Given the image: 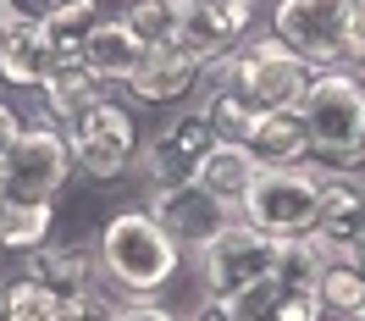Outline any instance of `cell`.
<instances>
[{
	"instance_id": "1",
	"label": "cell",
	"mask_w": 365,
	"mask_h": 321,
	"mask_svg": "<svg viewBox=\"0 0 365 321\" xmlns=\"http://www.w3.org/2000/svg\"><path fill=\"white\" fill-rule=\"evenodd\" d=\"M299 116L310 128V166L338 178L365 166V78L354 67L310 72L299 94Z\"/></svg>"
},
{
	"instance_id": "2",
	"label": "cell",
	"mask_w": 365,
	"mask_h": 321,
	"mask_svg": "<svg viewBox=\"0 0 365 321\" xmlns=\"http://www.w3.org/2000/svg\"><path fill=\"white\" fill-rule=\"evenodd\" d=\"M94 250H100V277H111L116 288L133 299H155L182 266V244L150 210H116L100 228Z\"/></svg>"
},
{
	"instance_id": "3",
	"label": "cell",
	"mask_w": 365,
	"mask_h": 321,
	"mask_svg": "<svg viewBox=\"0 0 365 321\" xmlns=\"http://www.w3.org/2000/svg\"><path fill=\"white\" fill-rule=\"evenodd\" d=\"M205 83H210V89L238 94V100L260 116V111L299 106V94H304V83H310V61L294 56V50L266 28V34H250L238 50H227L222 61H210Z\"/></svg>"
},
{
	"instance_id": "4",
	"label": "cell",
	"mask_w": 365,
	"mask_h": 321,
	"mask_svg": "<svg viewBox=\"0 0 365 321\" xmlns=\"http://www.w3.org/2000/svg\"><path fill=\"white\" fill-rule=\"evenodd\" d=\"M327 178L332 172H321V166H260L250 194H244V205H238V216L250 228L272 233V238H304L310 222H316V210H321Z\"/></svg>"
},
{
	"instance_id": "5",
	"label": "cell",
	"mask_w": 365,
	"mask_h": 321,
	"mask_svg": "<svg viewBox=\"0 0 365 321\" xmlns=\"http://www.w3.org/2000/svg\"><path fill=\"white\" fill-rule=\"evenodd\" d=\"M67 133V150H72V166L94 178V183H116L138 166V122L128 106L116 100H94L89 111H78L72 122H61Z\"/></svg>"
},
{
	"instance_id": "6",
	"label": "cell",
	"mask_w": 365,
	"mask_h": 321,
	"mask_svg": "<svg viewBox=\"0 0 365 321\" xmlns=\"http://www.w3.org/2000/svg\"><path fill=\"white\" fill-rule=\"evenodd\" d=\"M72 178V150L61 122H23V138L11 144V156L0 166V194L6 200H34V205H56V194Z\"/></svg>"
},
{
	"instance_id": "7",
	"label": "cell",
	"mask_w": 365,
	"mask_h": 321,
	"mask_svg": "<svg viewBox=\"0 0 365 321\" xmlns=\"http://www.w3.org/2000/svg\"><path fill=\"white\" fill-rule=\"evenodd\" d=\"M354 11H360V0H277L272 34L294 56H304L310 72H327V67H343Z\"/></svg>"
},
{
	"instance_id": "8",
	"label": "cell",
	"mask_w": 365,
	"mask_h": 321,
	"mask_svg": "<svg viewBox=\"0 0 365 321\" xmlns=\"http://www.w3.org/2000/svg\"><path fill=\"white\" fill-rule=\"evenodd\" d=\"M277 250H282V238L250 228V222L238 216L222 238H210L205 250L194 255V260H200V282H205V294L238 299V294H250V288H260V282L277 272Z\"/></svg>"
},
{
	"instance_id": "9",
	"label": "cell",
	"mask_w": 365,
	"mask_h": 321,
	"mask_svg": "<svg viewBox=\"0 0 365 321\" xmlns=\"http://www.w3.org/2000/svg\"><path fill=\"white\" fill-rule=\"evenodd\" d=\"M210 144H216L210 116L200 111V106H178L155 133L138 144V172H144L155 188H166V183H194V172H200V160L210 156Z\"/></svg>"
},
{
	"instance_id": "10",
	"label": "cell",
	"mask_w": 365,
	"mask_h": 321,
	"mask_svg": "<svg viewBox=\"0 0 365 321\" xmlns=\"http://www.w3.org/2000/svg\"><path fill=\"white\" fill-rule=\"evenodd\" d=\"M150 216H155L160 228L178 238L182 250H205L210 238H222V233L238 222V210L227 205V200H216L210 188L200 183H166V188H150Z\"/></svg>"
},
{
	"instance_id": "11",
	"label": "cell",
	"mask_w": 365,
	"mask_h": 321,
	"mask_svg": "<svg viewBox=\"0 0 365 321\" xmlns=\"http://www.w3.org/2000/svg\"><path fill=\"white\" fill-rule=\"evenodd\" d=\"M255 34V11L227 6V0H178V45L194 50L200 61H222Z\"/></svg>"
},
{
	"instance_id": "12",
	"label": "cell",
	"mask_w": 365,
	"mask_h": 321,
	"mask_svg": "<svg viewBox=\"0 0 365 321\" xmlns=\"http://www.w3.org/2000/svg\"><path fill=\"white\" fill-rule=\"evenodd\" d=\"M128 89H133V100H144V106H172V111H178L182 100H194V94L205 89V61H200L194 50H182V45L144 50V61H138V72L128 78Z\"/></svg>"
},
{
	"instance_id": "13",
	"label": "cell",
	"mask_w": 365,
	"mask_h": 321,
	"mask_svg": "<svg viewBox=\"0 0 365 321\" xmlns=\"http://www.w3.org/2000/svg\"><path fill=\"white\" fill-rule=\"evenodd\" d=\"M304 238H316L327 255H343L349 244H360L365 238V183L332 172L327 194H321V210H316V222H310Z\"/></svg>"
},
{
	"instance_id": "14",
	"label": "cell",
	"mask_w": 365,
	"mask_h": 321,
	"mask_svg": "<svg viewBox=\"0 0 365 321\" xmlns=\"http://www.w3.org/2000/svg\"><path fill=\"white\" fill-rule=\"evenodd\" d=\"M34 282H45L50 294H78L100 282V250L94 244H78V238H50L39 250H28V272Z\"/></svg>"
},
{
	"instance_id": "15",
	"label": "cell",
	"mask_w": 365,
	"mask_h": 321,
	"mask_svg": "<svg viewBox=\"0 0 365 321\" xmlns=\"http://www.w3.org/2000/svg\"><path fill=\"white\" fill-rule=\"evenodd\" d=\"M250 156L260 166H310V128H304V116L299 106H282V111H260L250 122Z\"/></svg>"
},
{
	"instance_id": "16",
	"label": "cell",
	"mask_w": 365,
	"mask_h": 321,
	"mask_svg": "<svg viewBox=\"0 0 365 321\" xmlns=\"http://www.w3.org/2000/svg\"><path fill=\"white\" fill-rule=\"evenodd\" d=\"M138 61H144V45L133 39V28L122 23V17H100V28L78 50V67L94 72L100 83H128L138 72Z\"/></svg>"
},
{
	"instance_id": "17",
	"label": "cell",
	"mask_w": 365,
	"mask_h": 321,
	"mask_svg": "<svg viewBox=\"0 0 365 321\" xmlns=\"http://www.w3.org/2000/svg\"><path fill=\"white\" fill-rule=\"evenodd\" d=\"M255 172H260V160L250 156V144H238V138H216L210 144V156L200 160V172H194V183L210 188L216 200H227L232 210L244 205V194H250Z\"/></svg>"
},
{
	"instance_id": "18",
	"label": "cell",
	"mask_w": 365,
	"mask_h": 321,
	"mask_svg": "<svg viewBox=\"0 0 365 321\" xmlns=\"http://www.w3.org/2000/svg\"><path fill=\"white\" fill-rule=\"evenodd\" d=\"M56 72V50H50L45 28H6L0 34V78L11 89H45Z\"/></svg>"
},
{
	"instance_id": "19",
	"label": "cell",
	"mask_w": 365,
	"mask_h": 321,
	"mask_svg": "<svg viewBox=\"0 0 365 321\" xmlns=\"http://www.w3.org/2000/svg\"><path fill=\"white\" fill-rule=\"evenodd\" d=\"M39 100H45L50 122H72L78 111H89L94 100H106V83L94 72H83L78 61H56V72H50L45 89H39Z\"/></svg>"
},
{
	"instance_id": "20",
	"label": "cell",
	"mask_w": 365,
	"mask_h": 321,
	"mask_svg": "<svg viewBox=\"0 0 365 321\" xmlns=\"http://www.w3.org/2000/svg\"><path fill=\"white\" fill-rule=\"evenodd\" d=\"M50 228H56V205H34V200H6L0 194V250H39L50 244Z\"/></svg>"
},
{
	"instance_id": "21",
	"label": "cell",
	"mask_w": 365,
	"mask_h": 321,
	"mask_svg": "<svg viewBox=\"0 0 365 321\" xmlns=\"http://www.w3.org/2000/svg\"><path fill=\"white\" fill-rule=\"evenodd\" d=\"M100 28V0H61L45 23V39L56 50V61H78V50Z\"/></svg>"
},
{
	"instance_id": "22",
	"label": "cell",
	"mask_w": 365,
	"mask_h": 321,
	"mask_svg": "<svg viewBox=\"0 0 365 321\" xmlns=\"http://www.w3.org/2000/svg\"><path fill=\"white\" fill-rule=\"evenodd\" d=\"M116 17L133 28V39H138L144 50L178 45V0H128Z\"/></svg>"
},
{
	"instance_id": "23",
	"label": "cell",
	"mask_w": 365,
	"mask_h": 321,
	"mask_svg": "<svg viewBox=\"0 0 365 321\" xmlns=\"http://www.w3.org/2000/svg\"><path fill=\"white\" fill-rule=\"evenodd\" d=\"M316 294H321V305H327V316H343V321H354L365 310V277L349 266V260H327L321 266V282H316Z\"/></svg>"
},
{
	"instance_id": "24",
	"label": "cell",
	"mask_w": 365,
	"mask_h": 321,
	"mask_svg": "<svg viewBox=\"0 0 365 321\" xmlns=\"http://www.w3.org/2000/svg\"><path fill=\"white\" fill-rule=\"evenodd\" d=\"M332 255L321 250L316 238H282V250H277V282L282 288H316L321 282V266H327Z\"/></svg>"
},
{
	"instance_id": "25",
	"label": "cell",
	"mask_w": 365,
	"mask_h": 321,
	"mask_svg": "<svg viewBox=\"0 0 365 321\" xmlns=\"http://www.w3.org/2000/svg\"><path fill=\"white\" fill-rule=\"evenodd\" d=\"M61 316V294H50L45 282L17 277L6 282V321H56Z\"/></svg>"
},
{
	"instance_id": "26",
	"label": "cell",
	"mask_w": 365,
	"mask_h": 321,
	"mask_svg": "<svg viewBox=\"0 0 365 321\" xmlns=\"http://www.w3.org/2000/svg\"><path fill=\"white\" fill-rule=\"evenodd\" d=\"M116 310H122V299H111L100 282H89L78 294H61V316L56 321H116Z\"/></svg>"
},
{
	"instance_id": "27",
	"label": "cell",
	"mask_w": 365,
	"mask_h": 321,
	"mask_svg": "<svg viewBox=\"0 0 365 321\" xmlns=\"http://www.w3.org/2000/svg\"><path fill=\"white\" fill-rule=\"evenodd\" d=\"M56 6L61 0H0V23L6 28H45Z\"/></svg>"
},
{
	"instance_id": "28",
	"label": "cell",
	"mask_w": 365,
	"mask_h": 321,
	"mask_svg": "<svg viewBox=\"0 0 365 321\" xmlns=\"http://www.w3.org/2000/svg\"><path fill=\"white\" fill-rule=\"evenodd\" d=\"M116 321H182V316L166 310V305H155V299H128V305L116 310Z\"/></svg>"
},
{
	"instance_id": "29",
	"label": "cell",
	"mask_w": 365,
	"mask_h": 321,
	"mask_svg": "<svg viewBox=\"0 0 365 321\" xmlns=\"http://www.w3.org/2000/svg\"><path fill=\"white\" fill-rule=\"evenodd\" d=\"M343 67H354L365 78V0L360 11H354V23H349V50H343Z\"/></svg>"
},
{
	"instance_id": "30",
	"label": "cell",
	"mask_w": 365,
	"mask_h": 321,
	"mask_svg": "<svg viewBox=\"0 0 365 321\" xmlns=\"http://www.w3.org/2000/svg\"><path fill=\"white\" fill-rule=\"evenodd\" d=\"M17 138H23V116H17L11 100H0V166H6V156H11Z\"/></svg>"
},
{
	"instance_id": "31",
	"label": "cell",
	"mask_w": 365,
	"mask_h": 321,
	"mask_svg": "<svg viewBox=\"0 0 365 321\" xmlns=\"http://www.w3.org/2000/svg\"><path fill=\"white\" fill-rule=\"evenodd\" d=\"M182 321H238V310H232V299L205 294V299H200V305H194V310H188Z\"/></svg>"
},
{
	"instance_id": "32",
	"label": "cell",
	"mask_w": 365,
	"mask_h": 321,
	"mask_svg": "<svg viewBox=\"0 0 365 321\" xmlns=\"http://www.w3.org/2000/svg\"><path fill=\"white\" fill-rule=\"evenodd\" d=\"M227 6H244V11H260V0H227Z\"/></svg>"
},
{
	"instance_id": "33",
	"label": "cell",
	"mask_w": 365,
	"mask_h": 321,
	"mask_svg": "<svg viewBox=\"0 0 365 321\" xmlns=\"http://www.w3.org/2000/svg\"><path fill=\"white\" fill-rule=\"evenodd\" d=\"M0 321H6V282H0Z\"/></svg>"
},
{
	"instance_id": "34",
	"label": "cell",
	"mask_w": 365,
	"mask_h": 321,
	"mask_svg": "<svg viewBox=\"0 0 365 321\" xmlns=\"http://www.w3.org/2000/svg\"><path fill=\"white\" fill-rule=\"evenodd\" d=\"M0 34H6V23H0Z\"/></svg>"
}]
</instances>
